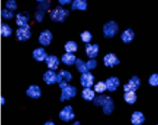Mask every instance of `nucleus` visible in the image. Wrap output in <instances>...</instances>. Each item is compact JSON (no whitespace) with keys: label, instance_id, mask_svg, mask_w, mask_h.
Masks as SVG:
<instances>
[{"label":"nucleus","instance_id":"5701e85b","mask_svg":"<svg viewBox=\"0 0 158 125\" xmlns=\"http://www.w3.org/2000/svg\"><path fill=\"white\" fill-rule=\"evenodd\" d=\"M87 3L85 0H76L73 2L71 5V9L72 11H85L87 9Z\"/></svg>","mask_w":158,"mask_h":125},{"label":"nucleus","instance_id":"58836bf2","mask_svg":"<svg viewBox=\"0 0 158 125\" xmlns=\"http://www.w3.org/2000/svg\"></svg>","mask_w":158,"mask_h":125},{"label":"nucleus","instance_id":"473e14b6","mask_svg":"<svg viewBox=\"0 0 158 125\" xmlns=\"http://www.w3.org/2000/svg\"><path fill=\"white\" fill-rule=\"evenodd\" d=\"M150 85L153 87L158 86V73H153L150 76L148 80Z\"/></svg>","mask_w":158,"mask_h":125},{"label":"nucleus","instance_id":"4468645a","mask_svg":"<svg viewBox=\"0 0 158 125\" xmlns=\"http://www.w3.org/2000/svg\"><path fill=\"white\" fill-rule=\"evenodd\" d=\"M26 93L28 97L35 99L40 98L41 96V89L38 85H31L26 90Z\"/></svg>","mask_w":158,"mask_h":125},{"label":"nucleus","instance_id":"bb28decb","mask_svg":"<svg viewBox=\"0 0 158 125\" xmlns=\"http://www.w3.org/2000/svg\"><path fill=\"white\" fill-rule=\"evenodd\" d=\"M64 48L67 53L72 54L73 52L77 51L78 50V45L75 41H68L65 44Z\"/></svg>","mask_w":158,"mask_h":125},{"label":"nucleus","instance_id":"aec40b11","mask_svg":"<svg viewBox=\"0 0 158 125\" xmlns=\"http://www.w3.org/2000/svg\"><path fill=\"white\" fill-rule=\"evenodd\" d=\"M30 19V16L27 12H24L23 13H18L16 15V24L20 27H23L25 25L28 24Z\"/></svg>","mask_w":158,"mask_h":125},{"label":"nucleus","instance_id":"1a4fd4ad","mask_svg":"<svg viewBox=\"0 0 158 125\" xmlns=\"http://www.w3.org/2000/svg\"><path fill=\"white\" fill-rule=\"evenodd\" d=\"M94 80V76L89 71L83 73L80 78L81 84L85 88H90L93 85Z\"/></svg>","mask_w":158,"mask_h":125},{"label":"nucleus","instance_id":"f704fd0d","mask_svg":"<svg viewBox=\"0 0 158 125\" xmlns=\"http://www.w3.org/2000/svg\"><path fill=\"white\" fill-rule=\"evenodd\" d=\"M59 2L62 5H69L71 3V1L70 0H60Z\"/></svg>","mask_w":158,"mask_h":125},{"label":"nucleus","instance_id":"393cba45","mask_svg":"<svg viewBox=\"0 0 158 125\" xmlns=\"http://www.w3.org/2000/svg\"><path fill=\"white\" fill-rule=\"evenodd\" d=\"M124 101L129 104H134L137 100V95L135 91L126 92L123 96Z\"/></svg>","mask_w":158,"mask_h":125},{"label":"nucleus","instance_id":"e433bc0d","mask_svg":"<svg viewBox=\"0 0 158 125\" xmlns=\"http://www.w3.org/2000/svg\"><path fill=\"white\" fill-rule=\"evenodd\" d=\"M43 125H56L52 121H48L44 123Z\"/></svg>","mask_w":158,"mask_h":125},{"label":"nucleus","instance_id":"cd10ccee","mask_svg":"<svg viewBox=\"0 0 158 125\" xmlns=\"http://www.w3.org/2000/svg\"><path fill=\"white\" fill-rule=\"evenodd\" d=\"M13 30L11 27L5 23H2L1 27V35L3 37H9L12 34Z\"/></svg>","mask_w":158,"mask_h":125},{"label":"nucleus","instance_id":"9b49d317","mask_svg":"<svg viewBox=\"0 0 158 125\" xmlns=\"http://www.w3.org/2000/svg\"><path fill=\"white\" fill-rule=\"evenodd\" d=\"M50 4L48 2H46L43 4L39 5L38 7V10L34 14V18L36 22L41 23L43 21L44 15L45 14L46 11L49 8Z\"/></svg>","mask_w":158,"mask_h":125},{"label":"nucleus","instance_id":"b1692460","mask_svg":"<svg viewBox=\"0 0 158 125\" xmlns=\"http://www.w3.org/2000/svg\"><path fill=\"white\" fill-rule=\"evenodd\" d=\"M82 97L85 101H90L95 98V93L90 88H85L82 90Z\"/></svg>","mask_w":158,"mask_h":125},{"label":"nucleus","instance_id":"20e7f679","mask_svg":"<svg viewBox=\"0 0 158 125\" xmlns=\"http://www.w3.org/2000/svg\"><path fill=\"white\" fill-rule=\"evenodd\" d=\"M72 75L70 72L66 70L60 71L57 74V83L60 88H62L67 86L68 82L71 81Z\"/></svg>","mask_w":158,"mask_h":125},{"label":"nucleus","instance_id":"ddd939ff","mask_svg":"<svg viewBox=\"0 0 158 125\" xmlns=\"http://www.w3.org/2000/svg\"><path fill=\"white\" fill-rule=\"evenodd\" d=\"M99 46L98 44L91 45L90 43H86L85 45V50L86 55L89 58H94L97 57L99 52Z\"/></svg>","mask_w":158,"mask_h":125},{"label":"nucleus","instance_id":"9d476101","mask_svg":"<svg viewBox=\"0 0 158 125\" xmlns=\"http://www.w3.org/2000/svg\"><path fill=\"white\" fill-rule=\"evenodd\" d=\"M53 39L52 32L49 30H45L40 33L39 37L40 43L44 46H47L50 45Z\"/></svg>","mask_w":158,"mask_h":125},{"label":"nucleus","instance_id":"4c0bfd02","mask_svg":"<svg viewBox=\"0 0 158 125\" xmlns=\"http://www.w3.org/2000/svg\"><path fill=\"white\" fill-rule=\"evenodd\" d=\"M71 125H81V123H80L79 121H75V122H74Z\"/></svg>","mask_w":158,"mask_h":125},{"label":"nucleus","instance_id":"72a5a7b5","mask_svg":"<svg viewBox=\"0 0 158 125\" xmlns=\"http://www.w3.org/2000/svg\"><path fill=\"white\" fill-rule=\"evenodd\" d=\"M86 63L88 70H94V69H96L98 66V62L94 58L90 59L87 61Z\"/></svg>","mask_w":158,"mask_h":125},{"label":"nucleus","instance_id":"6e6552de","mask_svg":"<svg viewBox=\"0 0 158 125\" xmlns=\"http://www.w3.org/2000/svg\"><path fill=\"white\" fill-rule=\"evenodd\" d=\"M141 83V80L136 75H134L129 80L128 83L124 84L123 87V90L125 93L129 91L135 92L140 88Z\"/></svg>","mask_w":158,"mask_h":125},{"label":"nucleus","instance_id":"c756f323","mask_svg":"<svg viewBox=\"0 0 158 125\" xmlns=\"http://www.w3.org/2000/svg\"><path fill=\"white\" fill-rule=\"evenodd\" d=\"M80 38L83 42L89 43L93 39V36L89 31H85L80 34Z\"/></svg>","mask_w":158,"mask_h":125},{"label":"nucleus","instance_id":"f257e3e1","mask_svg":"<svg viewBox=\"0 0 158 125\" xmlns=\"http://www.w3.org/2000/svg\"><path fill=\"white\" fill-rule=\"evenodd\" d=\"M95 106H102L103 111L106 115H110L114 110V103L111 97L101 95L96 97L93 101Z\"/></svg>","mask_w":158,"mask_h":125},{"label":"nucleus","instance_id":"39448f33","mask_svg":"<svg viewBox=\"0 0 158 125\" xmlns=\"http://www.w3.org/2000/svg\"><path fill=\"white\" fill-rule=\"evenodd\" d=\"M31 29V26L28 24L18 29L16 31L15 35L18 41H25L29 40L32 35L30 31Z\"/></svg>","mask_w":158,"mask_h":125},{"label":"nucleus","instance_id":"a211bd4d","mask_svg":"<svg viewBox=\"0 0 158 125\" xmlns=\"http://www.w3.org/2000/svg\"><path fill=\"white\" fill-rule=\"evenodd\" d=\"M43 80L48 85H52L57 83V75L52 71L49 70L44 73Z\"/></svg>","mask_w":158,"mask_h":125},{"label":"nucleus","instance_id":"7ed1b4c3","mask_svg":"<svg viewBox=\"0 0 158 125\" xmlns=\"http://www.w3.org/2000/svg\"><path fill=\"white\" fill-rule=\"evenodd\" d=\"M103 33L105 38H113L118 33L119 27L118 24L114 21H110L103 26Z\"/></svg>","mask_w":158,"mask_h":125},{"label":"nucleus","instance_id":"4be33fe9","mask_svg":"<svg viewBox=\"0 0 158 125\" xmlns=\"http://www.w3.org/2000/svg\"><path fill=\"white\" fill-rule=\"evenodd\" d=\"M62 62L67 66L73 65L76 62V57L73 54L66 53L63 55L61 58Z\"/></svg>","mask_w":158,"mask_h":125},{"label":"nucleus","instance_id":"7c9ffc66","mask_svg":"<svg viewBox=\"0 0 158 125\" xmlns=\"http://www.w3.org/2000/svg\"><path fill=\"white\" fill-rule=\"evenodd\" d=\"M2 16L4 19L10 20L15 17V15L13 11L7 9H3L2 11Z\"/></svg>","mask_w":158,"mask_h":125},{"label":"nucleus","instance_id":"423d86ee","mask_svg":"<svg viewBox=\"0 0 158 125\" xmlns=\"http://www.w3.org/2000/svg\"><path fill=\"white\" fill-rule=\"evenodd\" d=\"M77 91L76 88L68 84L67 86L61 89V94L60 100L61 102L70 100L71 98L76 96Z\"/></svg>","mask_w":158,"mask_h":125},{"label":"nucleus","instance_id":"dca6fc26","mask_svg":"<svg viewBox=\"0 0 158 125\" xmlns=\"http://www.w3.org/2000/svg\"><path fill=\"white\" fill-rule=\"evenodd\" d=\"M106 83L107 90L110 92L115 91L120 85L119 79L115 77H111L107 79Z\"/></svg>","mask_w":158,"mask_h":125},{"label":"nucleus","instance_id":"a878e982","mask_svg":"<svg viewBox=\"0 0 158 125\" xmlns=\"http://www.w3.org/2000/svg\"><path fill=\"white\" fill-rule=\"evenodd\" d=\"M75 65L77 71L82 74L87 72L89 71L86 66V63L84 61L81 60V58H77L76 62L75 63Z\"/></svg>","mask_w":158,"mask_h":125},{"label":"nucleus","instance_id":"c85d7f7f","mask_svg":"<svg viewBox=\"0 0 158 125\" xmlns=\"http://www.w3.org/2000/svg\"><path fill=\"white\" fill-rule=\"evenodd\" d=\"M107 90L106 82L100 81L94 86V90L98 93H102Z\"/></svg>","mask_w":158,"mask_h":125},{"label":"nucleus","instance_id":"2eb2a0df","mask_svg":"<svg viewBox=\"0 0 158 125\" xmlns=\"http://www.w3.org/2000/svg\"><path fill=\"white\" fill-rule=\"evenodd\" d=\"M46 63L48 68L51 71L56 70L60 64V60L59 58L56 56L50 55H48L45 60Z\"/></svg>","mask_w":158,"mask_h":125},{"label":"nucleus","instance_id":"6ab92c4d","mask_svg":"<svg viewBox=\"0 0 158 125\" xmlns=\"http://www.w3.org/2000/svg\"><path fill=\"white\" fill-rule=\"evenodd\" d=\"M135 33L134 31L130 28H128L123 31L121 35L122 40L125 44L130 43L134 40Z\"/></svg>","mask_w":158,"mask_h":125},{"label":"nucleus","instance_id":"2f4dec72","mask_svg":"<svg viewBox=\"0 0 158 125\" xmlns=\"http://www.w3.org/2000/svg\"><path fill=\"white\" fill-rule=\"evenodd\" d=\"M6 9L13 11L16 10L18 8V5L15 0H9L5 3Z\"/></svg>","mask_w":158,"mask_h":125},{"label":"nucleus","instance_id":"0eeeda50","mask_svg":"<svg viewBox=\"0 0 158 125\" xmlns=\"http://www.w3.org/2000/svg\"><path fill=\"white\" fill-rule=\"evenodd\" d=\"M59 118L62 121L66 122H69L73 120L75 118V114L72 106L70 105L65 106L60 111Z\"/></svg>","mask_w":158,"mask_h":125},{"label":"nucleus","instance_id":"f3484780","mask_svg":"<svg viewBox=\"0 0 158 125\" xmlns=\"http://www.w3.org/2000/svg\"><path fill=\"white\" fill-rule=\"evenodd\" d=\"M32 56L36 61L40 62L45 61L48 55L44 48L39 47L34 50L32 53Z\"/></svg>","mask_w":158,"mask_h":125},{"label":"nucleus","instance_id":"f8f14e48","mask_svg":"<svg viewBox=\"0 0 158 125\" xmlns=\"http://www.w3.org/2000/svg\"><path fill=\"white\" fill-rule=\"evenodd\" d=\"M104 63L106 67L113 68L115 65L120 63V61L118 59L115 54L109 53L106 55L104 58Z\"/></svg>","mask_w":158,"mask_h":125},{"label":"nucleus","instance_id":"f03ea898","mask_svg":"<svg viewBox=\"0 0 158 125\" xmlns=\"http://www.w3.org/2000/svg\"><path fill=\"white\" fill-rule=\"evenodd\" d=\"M69 15V11L61 6H56L51 12L50 18L52 21L58 23H63Z\"/></svg>","mask_w":158,"mask_h":125},{"label":"nucleus","instance_id":"c9c22d12","mask_svg":"<svg viewBox=\"0 0 158 125\" xmlns=\"http://www.w3.org/2000/svg\"><path fill=\"white\" fill-rule=\"evenodd\" d=\"M5 103H6V99L4 97L1 96V104L2 106H3Z\"/></svg>","mask_w":158,"mask_h":125},{"label":"nucleus","instance_id":"412c9836","mask_svg":"<svg viewBox=\"0 0 158 125\" xmlns=\"http://www.w3.org/2000/svg\"><path fill=\"white\" fill-rule=\"evenodd\" d=\"M144 121V116L141 112H135L131 115V121L133 125H141Z\"/></svg>","mask_w":158,"mask_h":125}]
</instances>
